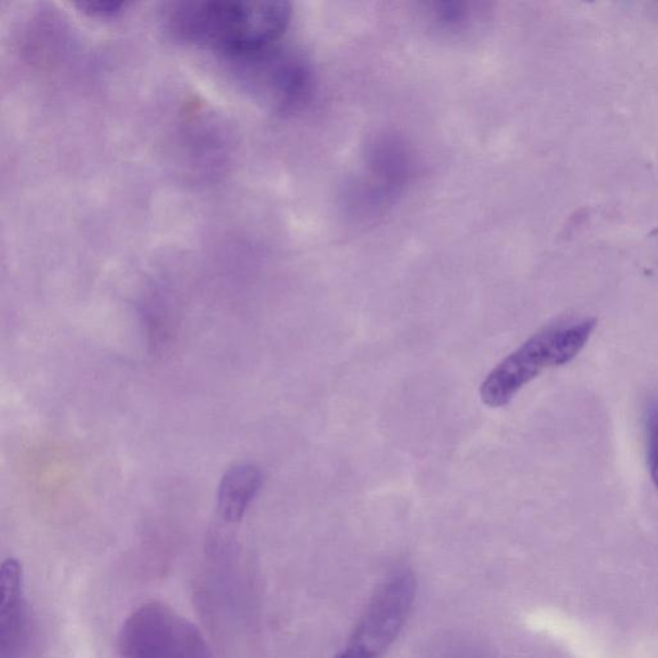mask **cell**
Masks as SVG:
<instances>
[{"mask_svg":"<svg viewBox=\"0 0 658 658\" xmlns=\"http://www.w3.org/2000/svg\"><path fill=\"white\" fill-rule=\"evenodd\" d=\"M130 3L116 2V0H100V2H81L77 7L81 12L94 19L109 20L123 16L129 8Z\"/></svg>","mask_w":658,"mask_h":658,"instance_id":"6","label":"cell"},{"mask_svg":"<svg viewBox=\"0 0 658 658\" xmlns=\"http://www.w3.org/2000/svg\"><path fill=\"white\" fill-rule=\"evenodd\" d=\"M416 593L410 570L390 573L365 607L346 647L335 658H384L407 624Z\"/></svg>","mask_w":658,"mask_h":658,"instance_id":"3","label":"cell"},{"mask_svg":"<svg viewBox=\"0 0 658 658\" xmlns=\"http://www.w3.org/2000/svg\"><path fill=\"white\" fill-rule=\"evenodd\" d=\"M262 485V472L256 467L243 465L229 469L219 489L220 516L228 523L240 521Z\"/></svg>","mask_w":658,"mask_h":658,"instance_id":"4","label":"cell"},{"mask_svg":"<svg viewBox=\"0 0 658 658\" xmlns=\"http://www.w3.org/2000/svg\"><path fill=\"white\" fill-rule=\"evenodd\" d=\"M289 20L291 7L284 2H173L161 11L171 39L234 57L269 48Z\"/></svg>","mask_w":658,"mask_h":658,"instance_id":"1","label":"cell"},{"mask_svg":"<svg viewBox=\"0 0 658 658\" xmlns=\"http://www.w3.org/2000/svg\"><path fill=\"white\" fill-rule=\"evenodd\" d=\"M596 319H568L535 333L483 379L480 397L490 408L509 404L547 368L570 363L589 341Z\"/></svg>","mask_w":658,"mask_h":658,"instance_id":"2","label":"cell"},{"mask_svg":"<svg viewBox=\"0 0 658 658\" xmlns=\"http://www.w3.org/2000/svg\"><path fill=\"white\" fill-rule=\"evenodd\" d=\"M646 431L649 472L658 489V400L649 402L646 408Z\"/></svg>","mask_w":658,"mask_h":658,"instance_id":"5","label":"cell"}]
</instances>
